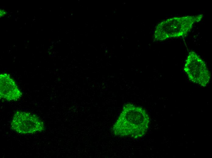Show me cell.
Masks as SVG:
<instances>
[{"label": "cell", "mask_w": 212, "mask_h": 158, "mask_svg": "<svg viewBox=\"0 0 212 158\" xmlns=\"http://www.w3.org/2000/svg\"><path fill=\"white\" fill-rule=\"evenodd\" d=\"M203 15L175 17L164 20L156 26L154 33V40L157 41L186 36L193 25L200 22Z\"/></svg>", "instance_id": "2"}, {"label": "cell", "mask_w": 212, "mask_h": 158, "mask_svg": "<svg viewBox=\"0 0 212 158\" xmlns=\"http://www.w3.org/2000/svg\"><path fill=\"white\" fill-rule=\"evenodd\" d=\"M68 19L69 20H72L73 19V18L72 17L68 18Z\"/></svg>", "instance_id": "6"}, {"label": "cell", "mask_w": 212, "mask_h": 158, "mask_svg": "<svg viewBox=\"0 0 212 158\" xmlns=\"http://www.w3.org/2000/svg\"><path fill=\"white\" fill-rule=\"evenodd\" d=\"M150 118L142 107L132 103L125 104L112 128L113 133L120 137H130L134 139L142 137L146 133Z\"/></svg>", "instance_id": "1"}, {"label": "cell", "mask_w": 212, "mask_h": 158, "mask_svg": "<svg viewBox=\"0 0 212 158\" xmlns=\"http://www.w3.org/2000/svg\"><path fill=\"white\" fill-rule=\"evenodd\" d=\"M0 98L7 101H15L20 99L22 93L14 80L6 73L0 75Z\"/></svg>", "instance_id": "5"}, {"label": "cell", "mask_w": 212, "mask_h": 158, "mask_svg": "<svg viewBox=\"0 0 212 158\" xmlns=\"http://www.w3.org/2000/svg\"><path fill=\"white\" fill-rule=\"evenodd\" d=\"M184 70L189 80L194 83L205 87L210 81V73L205 62L194 51L189 52Z\"/></svg>", "instance_id": "3"}, {"label": "cell", "mask_w": 212, "mask_h": 158, "mask_svg": "<svg viewBox=\"0 0 212 158\" xmlns=\"http://www.w3.org/2000/svg\"><path fill=\"white\" fill-rule=\"evenodd\" d=\"M12 128L21 134H30L44 129L43 122L34 114L24 112H17L11 123Z\"/></svg>", "instance_id": "4"}, {"label": "cell", "mask_w": 212, "mask_h": 158, "mask_svg": "<svg viewBox=\"0 0 212 158\" xmlns=\"http://www.w3.org/2000/svg\"><path fill=\"white\" fill-rule=\"evenodd\" d=\"M73 12H74V11L73 10L71 11L70 12V13L71 14L73 13Z\"/></svg>", "instance_id": "7"}]
</instances>
